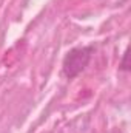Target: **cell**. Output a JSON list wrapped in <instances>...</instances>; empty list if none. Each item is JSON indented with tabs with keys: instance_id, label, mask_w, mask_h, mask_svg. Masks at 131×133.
<instances>
[{
	"instance_id": "1",
	"label": "cell",
	"mask_w": 131,
	"mask_h": 133,
	"mask_svg": "<svg viewBox=\"0 0 131 133\" xmlns=\"http://www.w3.org/2000/svg\"><path fill=\"white\" fill-rule=\"evenodd\" d=\"M90 54L86 53V50H74L68 54V57L65 59V73L66 76H74L77 74L80 70H83V66L86 65Z\"/></svg>"
}]
</instances>
